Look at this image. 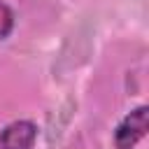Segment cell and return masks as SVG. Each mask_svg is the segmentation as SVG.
I'll list each match as a JSON object with an SVG mask.
<instances>
[{
    "mask_svg": "<svg viewBox=\"0 0 149 149\" xmlns=\"http://www.w3.org/2000/svg\"><path fill=\"white\" fill-rule=\"evenodd\" d=\"M144 135H147V107H137L116 126L114 144L116 149H133Z\"/></svg>",
    "mask_w": 149,
    "mask_h": 149,
    "instance_id": "obj_1",
    "label": "cell"
},
{
    "mask_svg": "<svg viewBox=\"0 0 149 149\" xmlns=\"http://www.w3.org/2000/svg\"><path fill=\"white\" fill-rule=\"evenodd\" d=\"M37 128L33 121H14L0 133V149H33Z\"/></svg>",
    "mask_w": 149,
    "mask_h": 149,
    "instance_id": "obj_2",
    "label": "cell"
},
{
    "mask_svg": "<svg viewBox=\"0 0 149 149\" xmlns=\"http://www.w3.org/2000/svg\"><path fill=\"white\" fill-rule=\"evenodd\" d=\"M12 28H14V14H12V9L0 0V40H5V37L12 33Z\"/></svg>",
    "mask_w": 149,
    "mask_h": 149,
    "instance_id": "obj_3",
    "label": "cell"
}]
</instances>
